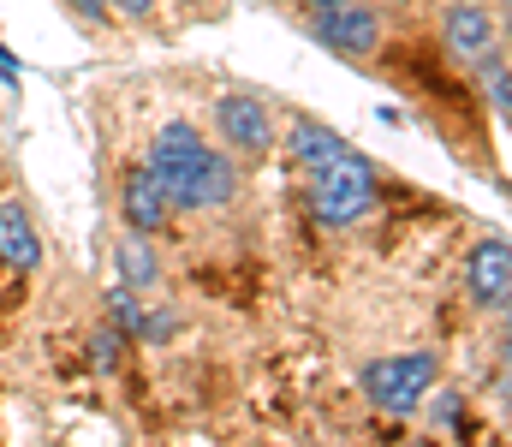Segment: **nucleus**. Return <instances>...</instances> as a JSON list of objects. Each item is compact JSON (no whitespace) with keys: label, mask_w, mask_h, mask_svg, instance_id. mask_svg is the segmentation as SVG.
Instances as JSON below:
<instances>
[{"label":"nucleus","mask_w":512,"mask_h":447,"mask_svg":"<svg viewBox=\"0 0 512 447\" xmlns=\"http://www.w3.org/2000/svg\"><path fill=\"white\" fill-rule=\"evenodd\" d=\"M310 209H316L322 227H352V221H364V215L376 209V167H370L358 149H346L340 161H328L322 173H310Z\"/></svg>","instance_id":"1"},{"label":"nucleus","mask_w":512,"mask_h":447,"mask_svg":"<svg viewBox=\"0 0 512 447\" xmlns=\"http://www.w3.org/2000/svg\"><path fill=\"white\" fill-rule=\"evenodd\" d=\"M364 400L387 412V418H411L423 406V394L435 388V352H393V358H370L358 370Z\"/></svg>","instance_id":"2"},{"label":"nucleus","mask_w":512,"mask_h":447,"mask_svg":"<svg viewBox=\"0 0 512 447\" xmlns=\"http://www.w3.org/2000/svg\"><path fill=\"white\" fill-rule=\"evenodd\" d=\"M310 36L346 60H364L382 48V12L364 6V0H334V6H316L310 12Z\"/></svg>","instance_id":"3"},{"label":"nucleus","mask_w":512,"mask_h":447,"mask_svg":"<svg viewBox=\"0 0 512 447\" xmlns=\"http://www.w3.org/2000/svg\"><path fill=\"white\" fill-rule=\"evenodd\" d=\"M209 126H215V138L233 149V155H262V149H274V114H268V102L251 96V90H227V96L215 102Z\"/></svg>","instance_id":"4"},{"label":"nucleus","mask_w":512,"mask_h":447,"mask_svg":"<svg viewBox=\"0 0 512 447\" xmlns=\"http://www.w3.org/2000/svg\"><path fill=\"white\" fill-rule=\"evenodd\" d=\"M197 155H203V132H197L191 120H167V126L155 132V144H149V173L161 179V191H167L173 209L185 203V185H191Z\"/></svg>","instance_id":"5"},{"label":"nucleus","mask_w":512,"mask_h":447,"mask_svg":"<svg viewBox=\"0 0 512 447\" xmlns=\"http://www.w3.org/2000/svg\"><path fill=\"white\" fill-rule=\"evenodd\" d=\"M465 287L477 298V310H507L512 304V245L495 233V239H483V245H471V257H465Z\"/></svg>","instance_id":"6"},{"label":"nucleus","mask_w":512,"mask_h":447,"mask_svg":"<svg viewBox=\"0 0 512 447\" xmlns=\"http://www.w3.org/2000/svg\"><path fill=\"white\" fill-rule=\"evenodd\" d=\"M120 215H126L131 233H161V227H167L173 203H167L161 179L149 173V161H143V167H126V179H120Z\"/></svg>","instance_id":"7"},{"label":"nucleus","mask_w":512,"mask_h":447,"mask_svg":"<svg viewBox=\"0 0 512 447\" xmlns=\"http://www.w3.org/2000/svg\"><path fill=\"white\" fill-rule=\"evenodd\" d=\"M441 42L459 54V60H483L489 48H501V24L489 18V6H471V0H459V6H447V18H441Z\"/></svg>","instance_id":"8"},{"label":"nucleus","mask_w":512,"mask_h":447,"mask_svg":"<svg viewBox=\"0 0 512 447\" xmlns=\"http://www.w3.org/2000/svg\"><path fill=\"white\" fill-rule=\"evenodd\" d=\"M233 197H239V167H233V155L203 144V155H197V167H191V185H185V203H179V209H227Z\"/></svg>","instance_id":"9"},{"label":"nucleus","mask_w":512,"mask_h":447,"mask_svg":"<svg viewBox=\"0 0 512 447\" xmlns=\"http://www.w3.org/2000/svg\"><path fill=\"white\" fill-rule=\"evenodd\" d=\"M36 263H42V239L24 215V203H0V269L30 275Z\"/></svg>","instance_id":"10"},{"label":"nucleus","mask_w":512,"mask_h":447,"mask_svg":"<svg viewBox=\"0 0 512 447\" xmlns=\"http://www.w3.org/2000/svg\"><path fill=\"white\" fill-rule=\"evenodd\" d=\"M286 149H292V167H298V173L310 179V173H322L328 161H340V155H346L352 144H346L340 132H328V126H316V120H298V126L286 132Z\"/></svg>","instance_id":"11"},{"label":"nucleus","mask_w":512,"mask_h":447,"mask_svg":"<svg viewBox=\"0 0 512 447\" xmlns=\"http://www.w3.org/2000/svg\"><path fill=\"white\" fill-rule=\"evenodd\" d=\"M155 281H161V257L149 251V233L120 239V287H126V293H149Z\"/></svg>","instance_id":"12"},{"label":"nucleus","mask_w":512,"mask_h":447,"mask_svg":"<svg viewBox=\"0 0 512 447\" xmlns=\"http://www.w3.org/2000/svg\"><path fill=\"white\" fill-rule=\"evenodd\" d=\"M477 84H483V96L495 102V114L507 120L512 114V84H507V54H501V48H489V54L477 60Z\"/></svg>","instance_id":"13"},{"label":"nucleus","mask_w":512,"mask_h":447,"mask_svg":"<svg viewBox=\"0 0 512 447\" xmlns=\"http://www.w3.org/2000/svg\"><path fill=\"white\" fill-rule=\"evenodd\" d=\"M90 358H96V370H114V364H120V328H102V334L90 340Z\"/></svg>","instance_id":"14"},{"label":"nucleus","mask_w":512,"mask_h":447,"mask_svg":"<svg viewBox=\"0 0 512 447\" xmlns=\"http://www.w3.org/2000/svg\"><path fill=\"white\" fill-rule=\"evenodd\" d=\"M72 12H78V18H90V24H96V18H108V0H72Z\"/></svg>","instance_id":"15"},{"label":"nucleus","mask_w":512,"mask_h":447,"mask_svg":"<svg viewBox=\"0 0 512 447\" xmlns=\"http://www.w3.org/2000/svg\"><path fill=\"white\" fill-rule=\"evenodd\" d=\"M114 6H120L126 18H149V6H155V0H114Z\"/></svg>","instance_id":"16"},{"label":"nucleus","mask_w":512,"mask_h":447,"mask_svg":"<svg viewBox=\"0 0 512 447\" xmlns=\"http://www.w3.org/2000/svg\"><path fill=\"white\" fill-rule=\"evenodd\" d=\"M0 78H6V84H18V60H12L6 48H0Z\"/></svg>","instance_id":"17"},{"label":"nucleus","mask_w":512,"mask_h":447,"mask_svg":"<svg viewBox=\"0 0 512 447\" xmlns=\"http://www.w3.org/2000/svg\"><path fill=\"white\" fill-rule=\"evenodd\" d=\"M298 6H310V12H316V6H334V0H298Z\"/></svg>","instance_id":"18"}]
</instances>
